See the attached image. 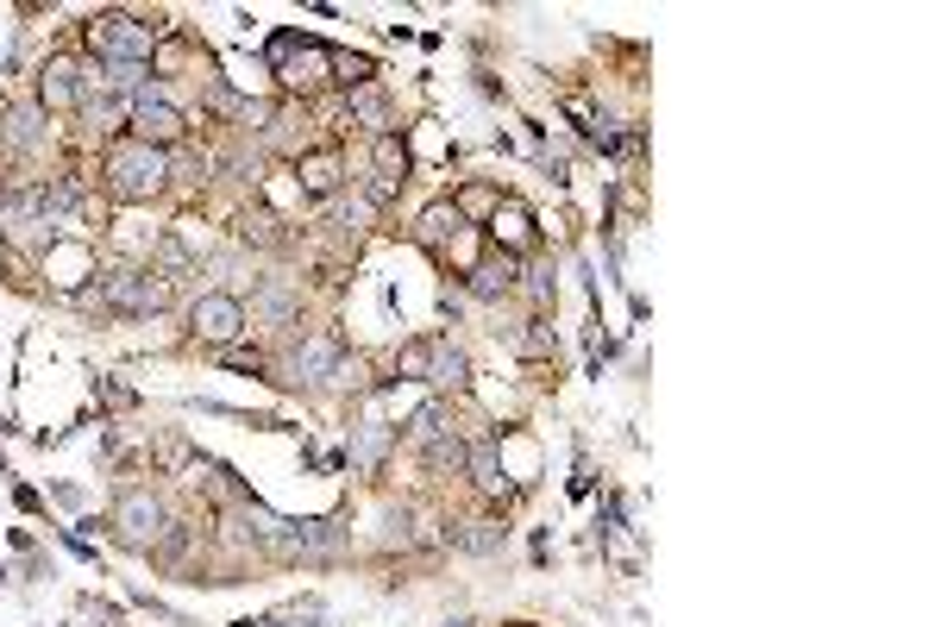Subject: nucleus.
I'll list each match as a JSON object with an SVG mask.
<instances>
[{
    "label": "nucleus",
    "instance_id": "423d86ee",
    "mask_svg": "<svg viewBox=\"0 0 941 627\" xmlns=\"http://www.w3.org/2000/svg\"><path fill=\"white\" fill-rule=\"evenodd\" d=\"M189 326H195L202 339H214V346H227V339L245 333V308H239L232 296H202L195 308H189Z\"/></svg>",
    "mask_w": 941,
    "mask_h": 627
},
{
    "label": "nucleus",
    "instance_id": "6e6552de",
    "mask_svg": "<svg viewBox=\"0 0 941 627\" xmlns=\"http://www.w3.org/2000/svg\"><path fill=\"white\" fill-rule=\"evenodd\" d=\"M45 138H51V125H45V107L20 100V107H7V113H0V145H7V150H38Z\"/></svg>",
    "mask_w": 941,
    "mask_h": 627
},
{
    "label": "nucleus",
    "instance_id": "cd10ccee",
    "mask_svg": "<svg viewBox=\"0 0 941 627\" xmlns=\"http://www.w3.org/2000/svg\"><path fill=\"white\" fill-rule=\"evenodd\" d=\"M177 170H182V182H202V176H207V157H182Z\"/></svg>",
    "mask_w": 941,
    "mask_h": 627
},
{
    "label": "nucleus",
    "instance_id": "393cba45",
    "mask_svg": "<svg viewBox=\"0 0 941 627\" xmlns=\"http://www.w3.org/2000/svg\"><path fill=\"white\" fill-rule=\"evenodd\" d=\"M157 264H164L170 276H189V270H195V257H189V245H182V239H164V245H157Z\"/></svg>",
    "mask_w": 941,
    "mask_h": 627
},
{
    "label": "nucleus",
    "instance_id": "f8f14e48",
    "mask_svg": "<svg viewBox=\"0 0 941 627\" xmlns=\"http://www.w3.org/2000/svg\"><path fill=\"white\" fill-rule=\"evenodd\" d=\"M515 270H521V257H503V264H478L471 270V296L478 301H503L515 289Z\"/></svg>",
    "mask_w": 941,
    "mask_h": 627
},
{
    "label": "nucleus",
    "instance_id": "f257e3e1",
    "mask_svg": "<svg viewBox=\"0 0 941 627\" xmlns=\"http://www.w3.org/2000/svg\"><path fill=\"white\" fill-rule=\"evenodd\" d=\"M164 182H170V150L138 145V138L107 150V189H113L120 201H152Z\"/></svg>",
    "mask_w": 941,
    "mask_h": 627
},
{
    "label": "nucleus",
    "instance_id": "4468645a",
    "mask_svg": "<svg viewBox=\"0 0 941 627\" xmlns=\"http://www.w3.org/2000/svg\"><path fill=\"white\" fill-rule=\"evenodd\" d=\"M421 451H427V465H433V471H465V451H471V446L458 439L453 426H439V433H433V439H427Z\"/></svg>",
    "mask_w": 941,
    "mask_h": 627
},
{
    "label": "nucleus",
    "instance_id": "b1692460",
    "mask_svg": "<svg viewBox=\"0 0 941 627\" xmlns=\"http://www.w3.org/2000/svg\"><path fill=\"white\" fill-rule=\"evenodd\" d=\"M257 314H264V321H295V296H289V289H264V296H257Z\"/></svg>",
    "mask_w": 941,
    "mask_h": 627
},
{
    "label": "nucleus",
    "instance_id": "2eb2a0df",
    "mask_svg": "<svg viewBox=\"0 0 941 627\" xmlns=\"http://www.w3.org/2000/svg\"><path fill=\"white\" fill-rule=\"evenodd\" d=\"M352 120H364L383 138V125H389V100H383V88H371V82H364V88H352Z\"/></svg>",
    "mask_w": 941,
    "mask_h": 627
},
{
    "label": "nucleus",
    "instance_id": "a211bd4d",
    "mask_svg": "<svg viewBox=\"0 0 941 627\" xmlns=\"http://www.w3.org/2000/svg\"><path fill=\"white\" fill-rule=\"evenodd\" d=\"M458 226H465V214H458V207H427V214H421V239H427V245H439V239H458Z\"/></svg>",
    "mask_w": 941,
    "mask_h": 627
},
{
    "label": "nucleus",
    "instance_id": "1a4fd4ad",
    "mask_svg": "<svg viewBox=\"0 0 941 627\" xmlns=\"http://www.w3.org/2000/svg\"><path fill=\"white\" fill-rule=\"evenodd\" d=\"M289 371H295V383H327V376L339 371V339H327V333L302 339L295 358H289Z\"/></svg>",
    "mask_w": 941,
    "mask_h": 627
},
{
    "label": "nucleus",
    "instance_id": "5701e85b",
    "mask_svg": "<svg viewBox=\"0 0 941 627\" xmlns=\"http://www.w3.org/2000/svg\"><path fill=\"white\" fill-rule=\"evenodd\" d=\"M439 426H446V408H439V401H427V408H421V414L408 421V439H414V446H427Z\"/></svg>",
    "mask_w": 941,
    "mask_h": 627
},
{
    "label": "nucleus",
    "instance_id": "bb28decb",
    "mask_svg": "<svg viewBox=\"0 0 941 627\" xmlns=\"http://www.w3.org/2000/svg\"><path fill=\"white\" fill-rule=\"evenodd\" d=\"M88 120H95V132H113V120H120V100H88Z\"/></svg>",
    "mask_w": 941,
    "mask_h": 627
},
{
    "label": "nucleus",
    "instance_id": "7ed1b4c3",
    "mask_svg": "<svg viewBox=\"0 0 941 627\" xmlns=\"http://www.w3.org/2000/svg\"><path fill=\"white\" fill-rule=\"evenodd\" d=\"M101 301L107 308H120V314H164V301H170V282H157V276L145 270H120L101 282Z\"/></svg>",
    "mask_w": 941,
    "mask_h": 627
},
{
    "label": "nucleus",
    "instance_id": "39448f33",
    "mask_svg": "<svg viewBox=\"0 0 941 627\" xmlns=\"http://www.w3.org/2000/svg\"><path fill=\"white\" fill-rule=\"evenodd\" d=\"M132 132H138V145H157V150L182 138V113L164 100V88H157V82L132 100Z\"/></svg>",
    "mask_w": 941,
    "mask_h": 627
},
{
    "label": "nucleus",
    "instance_id": "20e7f679",
    "mask_svg": "<svg viewBox=\"0 0 941 627\" xmlns=\"http://www.w3.org/2000/svg\"><path fill=\"white\" fill-rule=\"evenodd\" d=\"M113 527H120L126 546H157V540H164V502H157L152 490H126V496L113 502Z\"/></svg>",
    "mask_w": 941,
    "mask_h": 627
},
{
    "label": "nucleus",
    "instance_id": "f3484780",
    "mask_svg": "<svg viewBox=\"0 0 941 627\" xmlns=\"http://www.w3.org/2000/svg\"><path fill=\"white\" fill-rule=\"evenodd\" d=\"M465 471L478 477L484 490H503V458H496V446H471L465 451Z\"/></svg>",
    "mask_w": 941,
    "mask_h": 627
},
{
    "label": "nucleus",
    "instance_id": "c85d7f7f",
    "mask_svg": "<svg viewBox=\"0 0 941 627\" xmlns=\"http://www.w3.org/2000/svg\"><path fill=\"white\" fill-rule=\"evenodd\" d=\"M364 189H371V201H396V182H389V176H371Z\"/></svg>",
    "mask_w": 941,
    "mask_h": 627
},
{
    "label": "nucleus",
    "instance_id": "aec40b11",
    "mask_svg": "<svg viewBox=\"0 0 941 627\" xmlns=\"http://www.w3.org/2000/svg\"><path fill=\"white\" fill-rule=\"evenodd\" d=\"M553 346H559V339H553V326L540 321V314H534L528 326H521V333H515V351H521V358H546Z\"/></svg>",
    "mask_w": 941,
    "mask_h": 627
},
{
    "label": "nucleus",
    "instance_id": "dca6fc26",
    "mask_svg": "<svg viewBox=\"0 0 941 627\" xmlns=\"http://www.w3.org/2000/svg\"><path fill=\"white\" fill-rule=\"evenodd\" d=\"M503 540H509V527H503V521H471L465 533H458V546L478 552V558H484V552H496Z\"/></svg>",
    "mask_w": 941,
    "mask_h": 627
},
{
    "label": "nucleus",
    "instance_id": "6ab92c4d",
    "mask_svg": "<svg viewBox=\"0 0 941 627\" xmlns=\"http://www.w3.org/2000/svg\"><path fill=\"white\" fill-rule=\"evenodd\" d=\"M302 189H307V195H333V189H339V164H333V157H307V164H302Z\"/></svg>",
    "mask_w": 941,
    "mask_h": 627
},
{
    "label": "nucleus",
    "instance_id": "0eeeda50",
    "mask_svg": "<svg viewBox=\"0 0 941 627\" xmlns=\"http://www.w3.org/2000/svg\"><path fill=\"white\" fill-rule=\"evenodd\" d=\"M346 546V533L333 521H282L277 533V552H302V558H321V552H339Z\"/></svg>",
    "mask_w": 941,
    "mask_h": 627
},
{
    "label": "nucleus",
    "instance_id": "9b49d317",
    "mask_svg": "<svg viewBox=\"0 0 941 627\" xmlns=\"http://www.w3.org/2000/svg\"><path fill=\"white\" fill-rule=\"evenodd\" d=\"M38 95H45V107H76L82 100V82H76V63H45V82H38Z\"/></svg>",
    "mask_w": 941,
    "mask_h": 627
},
{
    "label": "nucleus",
    "instance_id": "a878e982",
    "mask_svg": "<svg viewBox=\"0 0 941 627\" xmlns=\"http://www.w3.org/2000/svg\"><path fill=\"white\" fill-rule=\"evenodd\" d=\"M396 170H408V150L396 145V138H377V176H389V182H396Z\"/></svg>",
    "mask_w": 941,
    "mask_h": 627
},
{
    "label": "nucleus",
    "instance_id": "ddd939ff",
    "mask_svg": "<svg viewBox=\"0 0 941 627\" xmlns=\"http://www.w3.org/2000/svg\"><path fill=\"white\" fill-rule=\"evenodd\" d=\"M427 383H439V389H465V383H471V358H465L458 346H433Z\"/></svg>",
    "mask_w": 941,
    "mask_h": 627
},
{
    "label": "nucleus",
    "instance_id": "412c9836",
    "mask_svg": "<svg viewBox=\"0 0 941 627\" xmlns=\"http://www.w3.org/2000/svg\"><path fill=\"white\" fill-rule=\"evenodd\" d=\"M396 371H402V376H427L433 371V346H427V339H408L402 358H396Z\"/></svg>",
    "mask_w": 941,
    "mask_h": 627
},
{
    "label": "nucleus",
    "instance_id": "f03ea898",
    "mask_svg": "<svg viewBox=\"0 0 941 627\" xmlns=\"http://www.w3.org/2000/svg\"><path fill=\"white\" fill-rule=\"evenodd\" d=\"M88 45L101 50V63H145L157 45V25H138L132 13H101V20H88Z\"/></svg>",
    "mask_w": 941,
    "mask_h": 627
},
{
    "label": "nucleus",
    "instance_id": "4be33fe9",
    "mask_svg": "<svg viewBox=\"0 0 941 627\" xmlns=\"http://www.w3.org/2000/svg\"><path fill=\"white\" fill-rule=\"evenodd\" d=\"M496 239H509V245H528V214L521 207H496Z\"/></svg>",
    "mask_w": 941,
    "mask_h": 627
},
{
    "label": "nucleus",
    "instance_id": "9d476101",
    "mask_svg": "<svg viewBox=\"0 0 941 627\" xmlns=\"http://www.w3.org/2000/svg\"><path fill=\"white\" fill-rule=\"evenodd\" d=\"M389 439H396V433L383 421H364V426H352V451H346V458H352L358 471H377L383 458H389Z\"/></svg>",
    "mask_w": 941,
    "mask_h": 627
}]
</instances>
